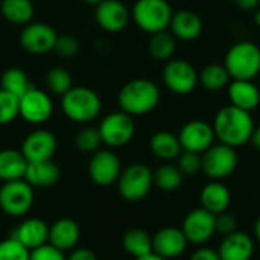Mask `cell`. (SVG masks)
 <instances>
[{"label":"cell","instance_id":"6da1fadb","mask_svg":"<svg viewBox=\"0 0 260 260\" xmlns=\"http://www.w3.org/2000/svg\"><path fill=\"white\" fill-rule=\"evenodd\" d=\"M212 125L216 139L232 148H239L248 143L256 128L251 113L232 104L222 107L216 113Z\"/></svg>","mask_w":260,"mask_h":260},{"label":"cell","instance_id":"7a4b0ae2","mask_svg":"<svg viewBox=\"0 0 260 260\" xmlns=\"http://www.w3.org/2000/svg\"><path fill=\"white\" fill-rule=\"evenodd\" d=\"M122 111L129 116H145L157 108L160 104V88L155 82L137 78L126 82L117 96Z\"/></svg>","mask_w":260,"mask_h":260},{"label":"cell","instance_id":"3957f363","mask_svg":"<svg viewBox=\"0 0 260 260\" xmlns=\"http://www.w3.org/2000/svg\"><path fill=\"white\" fill-rule=\"evenodd\" d=\"M64 114L76 123H88L94 120L102 110L99 94L88 87H72L61 101Z\"/></svg>","mask_w":260,"mask_h":260},{"label":"cell","instance_id":"277c9868","mask_svg":"<svg viewBox=\"0 0 260 260\" xmlns=\"http://www.w3.org/2000/svg\"><path fill=\"white\" fill-rule=\"evenodd\" d=\"M224 66L232 79L253 81L260 73V49L251 41L235 43L224 59Z\"/></svg>","mask_w":260,"mask_h":260},{"label":"cell","instance_id":"5b68a950","mask_svg":"<svg viewBox=\"0 0 260 260\" xmlns=\"http://www.w3.org/2000/svg\"><path fill=\"white\" fill-rule=\"evenodd\" d=\"M131 15L143 32L152 35L169 27L174 11L168 0H137Z\"/></svg>","mask_w":260,"mask_h":260},{"label":"cell","instance_id":"8992f818","mask_svg":"<svg viewBox=\"0 0 260 260\" xmlns=\"http://www.w3.org/2000/svg\"><path fill=\"white\" fill-rule=\"evenodd\" d=\"M154 186V172L143 163H133L122 171L117 187L123 200L129 203L142 201Z\"/></svg>","mask_w":260,"mask_h":260},{"label":"cell","instance_id":"52a82bcc","mask_svg":"<svg viewBox=\"0 0 260 260\" xmlns=\"http://www.w3.org/2000/svg\"><path fill=\"white\" fill-rule=\"evenodd\" d=\"M203 158V172L207 178L215 181H222L229 178L239 165V155L236 148H232L224 143H218L210 146L204 154Z\"/></svg>","mask_w":260,"mask_h":260},{"label":"cell","instance_id":"ba28073f","mask_svg":"<svg viewBox=\"0 0 260 260\" xmlns=\"http://www.w3.org/2000/svg\"><path fill=\"white\" fill-rule=\"evenodd\" d=\"M34 204V187L23 178L0 187V209L11 218L24 216Z\"/></svg>","mask_w":260,"mask_h":260},{"label":"cell","instance_id":"9c48e42d","mask_svg":"<svg viewBox=\"0 0 260 260\" xmlns=\"http://www.w3.org/2000/svg\"><path fill=\"white\" fill-rule=\"evenodd\" d=\"M98 129L102 143L110 148H120L133 140L136 134V123L133 120V116L120 110L105 116Z\"/></svg>","mask_w":260,"mask_h":260},{"label":"cell","instance_id":"30bf717a","mask_svg":"<svg viewBox=\"0 0 260 260\" xmlns=\"http://www.w3.org/2000/svg\"><path fill=\"white\" fill-rule=\"evenodd\" d=\"M161 78L166 88L175 94H189L200 82L197 69L189 61L180 58L166 61Z\"/></svg>","mask_w":260,"mask_h":260},{"label":"cell","instance_id":"8fae6325","mask_svg":"<svg viewBox=\"0 0 260 260\" xmlns=\"http://www.w3.org/2000/svg\"><path fill=\"white\" fill-rule=\"evenodd\" d=\"M181 230L189 244L204 245L216 233V215L203 207L193 209L183 219Z\"/></svg>","mask_w":260,"mask_h":260},{"label":"cell","instance_id":"7c38bea8","mask_svg":"<svg viewBox=\"0 0 260 260\" xmlns=\"http://www.w3.org/2000/svg\"><path fill=\"white\" fill-rule=\"evenodd\" d=\"M58 34L41 21H30L20 32V46L32 55H44L53 50Z\"/></svg>","mask_w":260,"mask_h":260},{"label":"cell","instance_id":"4fadbf2b","mask_svg":"<svg viewBox=\"0 0 260 260\" xmlns=\"http://www.w3.org/2000/svg\"><path fill=\"white\" fill-rule=\"evenodd\" d=\"M53 113V102L49 94L40 88H29L20 98V117L30 125H41L50 119Z\"/></svg>","mask_w":260,"mask_h":260},{"label":"cell","instance_id":"5bb4252c","mask_svg":"<svg viewBox=\"0 0 260 260\" xmlns=\"http://www.w3.org/2000/svg\"><path fill=\"white\" fill-rule=\"evenodd\" d=\"M213 125L206 120H190L178 133V140L183 151L204 154L210 146L215 145Z\"/></svg>","mask_w":260,"mask_h":260},{"label":"cell","instance_id":"9a60e30c","mask_svg":"<svg viewBox=\"0 0 260 260\" xmlns=\"http://www.w3.org/2000/svg\"><path fill=\"white\" fill-rule=\"evenodd\" d=\"M122 174V165L119 157L110 149L96 151L88 163V175L98 186H111L117 183Z\"/></svg>","mask_w":260,"mask_h":260},{"label":"cell","instance_id":"2e32d148","mask_svg":"<svg viewBox=\"0 0 260 260\" xmlns=\"http://www.w3.org/2000/svg\"><path fill=\"white\" fill-rule=\"evenodd\" d=\"M20 151L29 163L52 160L56 152V139L47 129H35L23 140Z\"/></svg>","mask_w":260,"mask_h":260},{"label":"cell","instance_id":"e0dca14e","mask_svg":"<svg viewBox=\"0 0 260 260\" xmlns=\"http://www.w3.org/2000/svg\"><path fill=\"white\" fill-rule=\"evenodd\" d=\"M96 21L105 32H120L126 27L131 12L120 0H102L96 6Z\"/></svg>","mask_w":260,"mask_h":260},{"label":"cell","instance_id":"ac0fdd59","mask_svg":"<svg viewBox=\"0 0 260 260\" xmlns=\"http://www.w3.org/2000/svg\"><path fill=\"white\" fill-rule=\"evenodd\" d=\"M187 239L181 229L165 227L152 236V251L166 260L180 257L187 248Z\"/></svg>","mask_w":260,"mask_h":260},{"label":"cell","instance_id":"d6986e66","mask_svg":"<svg viewBox=\"0 0 260 260\" xmlns=\"http://www.w3.org/2000/svg\"><path fill=\"white\" fill-rule=\"evenodd\" d=\"M221 260H251L254 254V241L244 232H235L219 244L218 248Z\"/></svg>","mask_w":260,"mask_h":260},{"label":"cell","instance_id":"ffe728a7","mask_svg":"<svg viewBox=\"0 0 260 260\" xmlns=\"http://www.w3.org/2000/svg\"><path fill=\"white\" fill-rule=\"evenodd\" d=\"M12 238L27 250H34L49 242V225L40 218H27L14 230Z\"/></svg>","mask_w":260,"mask_h":260},{"label":"cell","instance_id":"44dd1931","mask_svg":"<svg viewBox=\"0 0 260 260\" xmlns=\"http://www.w3.org/2000/svg\"><path fill=\"white\" fill-rule=\"evenodd\" d=\"M81 230L76 221L70 218H62L49 225V244L61 251H70L79 242Z\"/></svg>","mask_w":260,"mask_h":260},{"label":"cell","instance_id":"7402d4cb","mask_svg":"<svg viewBox=\"0 0 260 260\" xmlns=\"http://www.w3.org/2000/svg\"><path fill=\"white\" fill-rule=\"evenodd\" d=\"M169 27L175 38L181 41H193L203 32V20L193 11L181 9L178 12H174Z\"/></svg>","mask_w":260,"mask_h":260},{"label":"cell","instance_id":"603a6c76","mask_svg":"<svg viewBox=\"0 0 260 260\" xmlns=\"http://www.w3.org/2000/svg\"><path fill=\"white\" fill-rule=\"evenodd\" d=\"M200 201L203 209L209 210L213 215H219L229 210L232 203V193L222 181L210 180V183H207L201 189Z\"/></svg>","mask_w":260,"mask_h":260},{"label":"cell","instance_id":"cb8c5ba5","mask_svg":"<svg viewBox=\"0 0 260 260\" xmlns=\"http://www.w3.org/2000/svg\"><path fill=\"white\" fill-rule=\"evenodd\" d=\"M229 99L232 105L251 113L260 104L259 87L253 81L233 79L229 84Z\"/></svg>","mask_w":260,"mask_h":260},{"label":"cell","instance_id":"d4e9b609","mask_svg":"<svg viewBox=\"0 0 260 260\" xmlns=\"http://www.w3.org/2000/svg\"><path fill=\"white\" fill-rule=\"evenodd\" d=\"M61 178V169L53 160L29 163L26 169L24 180L35 187H50L55 186Z\"/></svg>","mask_w":260,"mask_h":260},{"label":"cell","instance_id":"484cf974","mask_svg":"<svg viewBox=\"0 0 260 260\" xmlns=\"http://www.w3.org/2000/svg\"><path fill=\"white\" fill-rule=\"evenodd\" d=\"M29 161L21 151L17 149H2L0 151V180L15 181L23 180L26 175Z\"/></svg>","mask_w":260,"mask_h":260},{"label":"cell","instance_id":"4316f807","mask_svg":"<svg viewBox=\"0 0 260 260\" xmlns=\"http://www.w3.org/2000/svg\"><path fill=\"white\" fill-rule=\"evenodd\" d=\"M149 148H151V152L163 161L175 160L183 152L178 136H175L171 131L155 133L149 140Z\"/></svg>","mask_w":260,"mask_h":260},{"label":"cell","instance_id":"83f0119b","mask_svg":"<svg viewBox=\"0 0 260 260\" xmlns=\"http://www.w3.org/2000/svg\"><path fill=\"white\" fill-rule=\"evenodd\" d=\"M0 11L9 23L26 26L32 21L35 8L30 0H2Z\"/></svg>","mask_w":260,"mask_h":260},{"label":"cell","instance_id":"f1b7e54d","mask_svg":"<svg viewBox=\"0 0 260 260\" xmlns=\"http://www.w3.org/2000/svg\"><path fill=\"white\" fill-rule=\"evenodd\" d=\"M122 247L134 259L152 253V238L142 229H131L122 238Z\"/></svg>","mask_w":260,"mask_h":260},{"label":"cell","instance_id":"f546056e","mask_svg":"<svg viewBox=\"0 0 260 260\" xmlns=\"http://www.w3.org/2000/svg\"><path fill=\"white\" fill-rule=\"evenodd\" d=\"M230 79L224 64H207L200 73V82L209 91H219L229 87Z\"/></svg>","mask_w":260,"mask_h":260},{"label":"cell","instance_id":"4dcf8cb0","mask_svg":"<svg viewBox=\"0 0 260 260\" xmlns=\"http://www.w3.org/2000/svg\"><path fill=\"white\" fill-rule=\"evenodd\" d=\"M175 37L172 35V32H157L152 34L148 43V49L149 53L157 59V61H169L172 59L174 53H175Z\"/></svg>","mask_w":260,"mask_h":260},{"label":"cell","instance_id":"1f68e13d","mask_svg":"<svg viewBox=\"0 0 260 260\" xmlns=\"http://www.w3.org/2000/svg\"><path fill=\"white\" fill-rule=\"evenodd\" d=\"M183 172L178 166L174 165H163L154 172V184L161 192H175L183 184Z\"/></svg>","mask_w":260,"mask_h":260},{"label":"cell","instance_id":"d6a6232c","mask_svg":"<svg viewBox=\"0 0 260 260\" xmlns=\"http://www.w3.org/2000/svg\"><path fill=\"white\" fill-rule=\"evenodd\" d=\"M2 88L15 94L17 98H21L29 88H32V84L23 69L11 67L2 75Z\"/></svg>","mask_w":260,"mask_h":260},{"label":"cell","instance_id":"836d02e7","mask_svg":"<svg viewBox=\"0 0 260 260\" xmlns=\"http://www.w3.org/2000/svg\"><path fill=\"white\" fill-rule=\"evenodd\" d=\"M46 84L47 88L58 96H64L72 87H73V79L69 73V70L62 67H53L49 70L46 76Z\"/></svg>","mask_w":260,"mask_h":260},{"label":"cell","instance_id":"e575fe53","mask_svg":"<svg viewBox=\"0 0 260 260\" xmlns=\"http://www.w3.org/2000/svg\"><path fill=\"white\" fill-rule=\"evenodd\" d=\"M20 116V98L0 88V125H8Z\"/></svg>","mask_w":260,"mask_h":260},{"label":"cell","instance_id":"d590c367","mask_svg":"<svg viewBox=\"0 0 260 260\" xmlns=\"http://www.w3.org/2000/svg\"><path fill=\"white\" fill-rule=\"evenodd\" d=\"M75 145L81 152H96L99 151L101 145H102V139L99 134L98 128H91V126H85L82 128L75 139Z\"/></svg>","mask_w":260,"mask_h":260},{"label":"cell","instance_id":"8d00e7d4","mask_svg":"<svg viewBox=\"0 0 260 260\" xmlns=\"http://www.w3.org/2000/svg\"><path fill=\"white\" fill-rule=\"evenodd\" d=\"M29 256L30 250L12 236L0 242V260H29Z\"/></svg>","mask_w":260,"mask_h":260},{"label":"cell","instance_id":"74e56055","mask_svg":"<svg viewBox=\"0 0 260 260\" xmlns=\"http://www.w3.org/2000/svg\"><path fill=\"white\" fill-rule=\"evenodd\" d=\"M178 169L183 172V175H187V177L197 175V174L203 169V158H201V154L183 151V152L178 155Z\"/></svg>","mask_w":260,"mask_h":260},{"label":"cell","instance_id":"f35d334b","mask_svg":"<svg viewBox=\"0 0 260 260\" xmlns=\"http://www.w3.org/2000/svg\"><path fill=\"white\" fill-rule=\"evenodd\" d=\"M79 49H81V44H79L78 38L73 37V35H70V34L58 35L56 43H55V47H53V50L59 56H64V58H72V56L78 55Z\"/></svg>","mask_w":260,"mask_h":260},{"label":"cell","instance_id":"ab89813d","mask_svg":"<svg viewBox=\"0 0 260 260\" xmlns=\"http://www.w3.org/2000/svg\"><path fill=\"white\" fill-rule=\"evenodd\" d=\"M64 251L58 250L56 247H53L52 244H44L38 248L30 250V256L29 260H66Z\"/></svg>","mask_w":260,"mask_h":260},{"label":"cell","instance_id":"60d3db41","mask_svg":"<svg viewBox=\"0 0 260 260\" xmlns=\"http://www.w3.org/2000/svg\"><path fill=\"white\" fill-rule=\"evenodd\" d=\"M235 232H238V219L233 215L227 212L216 215V233L218 235L229 236Z\"/></svg>","mask_w":260,"mask_h":260},{"label":"cell","instance_id":"b9f144b4","mask_svg":"<svg viewBox=\"0 0 260 260\" xmlns=\"http://www.w3.org/2000/svg\"><path fill=\"white\" fill-rule=\"evenodd\" d=\"M189 260H221L218 250H213L210 247H200L190 254Z\"/></svg>","mask_w":260,"mask_h":260},{"label":"cell","instance_id":"7bdbcfd3","mask_svg":"<svg viewBox=\"0 0 260 260\" xmlns=\"http://www.w3.org/2000/svg\"><path fill=\"white\" fill-rule=\"evenodd\" d=\"M66 260H98V257L90 248H73Z\"/></svg>","mask_w":260,"mask_h":260},{"label":"cell","instance_id":"ee69618b","mask_svg":"<svg viewBox=\"0 0 260 260\" xmlns=\"http://www.w3.org/2000/svg\"><path fill=\"white\" fill-rule=\"evenodd\" d=\"M233 3L242 11H256L259 8L260 0H233Z\"/></svg>","mask_w":260,"mask_h":260},{"label":"cell","instance_id":"f6af8a7d","mask_svg":"<svg viewBox=\"0 0 260 260\" xmlns=\"http://www.w3.org/2000/svg\"><path fill=\"white\" fill-rule=\"evenodd\" d=\"M251 143H253V146L257 149L260 152V126L257 128H254V131H253V136H251V140H250Z\"/></svg>","mask_w":260,"mask_h":260},{"label":"cell","instance_id":"bcb514c9","mask_svg":"<svg viewBox=\"0 0 260 260\" xmlns=\"http://www.w3.org/2000/svg\"><path fill=\"white\" fill-rule=\"evenodd\" d=\"M136 260H166V259H165V257H161V256H158V254H155V253L152 251V253H149V254H146V256L137 257Z\"/></svg>","mask_w":260,"mask_h":260},{"label":"cell","instance_id":"7dc6e473","mask_svg":"<svg viewBox=\"0 0 260 260\" xmlns=\"http://www.w3.org/2000/svg\"><path fill=\"white\" fill-rule=\"evenodd\" d=\"M254 238L257 239V242H260V216L254 222Z\"/></svg>","mask_w":260,"mask_h":260},{"label":"cell","instance_id":"c3c4849f","mask_svg":"<svg viewBox=\"0 0 260 260\" xmlns=\"http://www.w3.org/2000/svg\"><path fill=\"white\" fill-rule=\"evenodd\" d=\"M253 20H254V24L256 26H259L260 27V8L256 9V12H254V17H253Z\"/></svg>","mask_w":260,"mask_h":260},{"label":"cell","instance_id":"681fc988","mask_svg":"<svg viewBox=\"0 0 260 260\" xmlns=\"http://www.w3.org/2000/svg\"><path fill=\"white\" fill-rule=\"evenodd\" d=\"M84 2H85L87 5H91V6H98L102 0H84Z\"/></svg>","mask_w":260,"mask_h":260},{"label":"cell","instance_id":"f907efd6","mask_svg":"<svg viewBox=\"0 0 260 260\" xmlns=\"http://www.w3.org/2000/svg\"><path fill=\"white\" fill-rule=\"evenodd\" d=\"M259 8H260V5H259Z\"/></svg>","mask_w":260,"mask_h":260},{"label":"cell","instance_id":"816d5d0a","mask_svg":"<svg viewBox=\"0 0 260 260\" xmlns=\"http://www.w3.org/2000/svg\"><path fill=\"white\" fill-rule=\"evenodd\" d=\"M0 2H2V0H0Z\"/></svg>","mask_w":260,"mask_h":260}]
</instances>
